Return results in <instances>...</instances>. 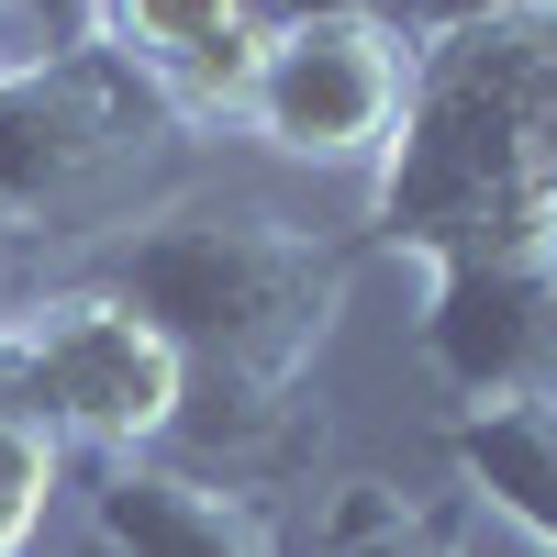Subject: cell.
Returning <instances> with one entry per match:
<instances>
[{"label":"cell","mask_w":557,"mask_h":557,"mask_svg":"<svg viewBox=\"0 0 557 557\" xmlns=\"http://www.w3.org/2000/svg\"><path fill=\"white\" fill-rule=\"evenodd\" d=\"M34 45H67V34H45L23 0H0V67H12V57H34Z\"/></svg>","instance_id":"15"},{"label":"cell","mask_w":557,"mask_h":557,"mask_svg":"<svg viewBox=\"0 0 557 557\" xmlns=\"http://www.w3.org/2000/svg\"><path fill=\"white\" fill-rule=\"evenodd\" d=\"M178 146L190 134L168 123V101L89 34L0 67V223L45 257H78L89 235L134 223Z\"/></svg>","instance_id":"3"},{"label":"cell","mask_w":557,"mask_h":557,"mask_svg":"<svg viewBox=\"0 0 557 557\" xmlns=\"http://www.w3.org/2000/svg\"><path fill=\"white\" fill-rule=\"evenodd\" d=\"M401 101H412V34L380 12H312V23L257 34V67L235 89V112H223V134H246V146L290 157V168L380 178Z\"/></svg>","instance_id":"5"},{"label":"cell","mask_w":557,"mask_h":557,"mask_svg":"<svg viewBox=\"0 0 557 557\" xmlns=\"http://www.w3.org/2000/svg\"><path fill=\"white\" fill-rule=\"evenodd\" d=\"M78 34L146 78L178 134H223L268 23H257V0H89Z\"/></svg>","instance_id":"7"},{"label":"cell","mask_w":557,"mask_h":557,"mask_svg":"<svg viewBox=\"0 0 557 557\" xmlns=\"http://www.w3.org/2000/svg\"><path fill=\"white\" fill-rule=\"evenodd\" d=\"M23 12H34L45 34H78V23H89V0H23Z\"/></svg>","instance_id":"16"},{"label":"cell","mask_w":557,"mask_h":557,"mask_svg":"<svg viewBox=\"0 0 557 557\" xmlns=\"http://www.w3.org/2000/svg\"><path fill=\"white\" fill-rule=\"evenodd\" d=\"M424 368L469 401H557V246L546 257H435Z\"/></svg>","instance_id":"6"},{"label":"cell","mask_w":557,"mask_h":557,"mask_svg":"<svg viewBox=\"0 0 557 557\" xmlns=\"http://www.w3.org/2000/svg\"><path fill=\"white\" fill-rule=\"evenodd\" d=\"M502 12H546V0H401V34H457V23H502Z\"/></svg>","instance_id":"13"},{"label":"cell","mask_w":557,"mask_h":557,"mask_svg":"<svg viewBox=\"0 0 557 557\" xmlns=\"http://www.w3.org/2000/svg\"><path fill=\"white\" fill-rule=\"evenodd\" d=\"M0 368H12V401L34 424L57 446H89V457H157L190 424V368H178V346L157 323H134L112 290H78V278H57V290L12 323Z\"/></svg>","instance_id":"4"},{"label":"cell","mask_w":557,"mask_h":557,"mask_svg":"<svg viewBox=\"0 0 557 557\" xmlns=\"http://www.w3.org/2000/svg\"><path fill=\"white\" fill-rule=\"evenodd\" d=\"M323 557H469V546H446L391 480H346L323 513Z\"/></svg>","instance_id":"11"},{"label":"cell","mask_w":557,"mask_h":557,"mask_svg":"<svg viewBox=\"0 0 557 557\" xmlns=\"http://www.w3.org/2000/svg\"><path fill=\"white\" fill-rule=\"evenodd\" d=\"M57 290V257H45L34 235H12V223H0V346H12V323Z\"/></svg>","instance_id":"12"},{"label":"cell","mask_w":557,"mask_h":557,"mask_svg":"<svg viewBox=\"0 0 557 557\" xmlns=\"http://www.w3.org/2000/svg\"><path fill=\"white\" fill-rule=\"evenodd\" d=\"M57 491H67V446L45 435L34 412H0V557H34Z\"/></svg>","instance_id":"10"},{"label":"cell","mask_w":557,"mask_h":557,"mask_svg":"<svg viewBox=\"0 0 557 557\" xmlns=\"http://www.w3.org/2000/svg\"><path fill=\"white\" fill-rule=\"evenodd\" d=\"M57 278L112 290L134 323H157L190 368V401L223 391L235 412H278L312 357L346 323V246L312 235L301 212L246 201V190H157L134 223L57 257Z\"/></svg>","instance_id":"1"},{"label":"cell","mask_w":557,"mask_h":557,"mask_svg":"<svg viewBox=\"0 0 557 557\" xmlns=\"http://www.w3.org/2000/svg\"><path fill=\"white\" fill-rule=\"evenodd\" d=\"M446 469L535 557H557V401H469L446 424Z\"/></svg>","instance_id":"9"},{"label":"cell","mask_w":557,"mask_h":557,"mask_svg":"<svg viewBox=\"0 0 557 557\" xmlns=\"http://www.w3.org/2000/svg\"><path fill=\"white\" fill-rule=\"evenodd\" d=\"M67 557H112V546H89V535H78V546H67Z\"/></svg>","instance_id":"17"},{"label":"cell","mask_w":557,"mask_h":557,"mask_svg":"<svg viewBox=\"0 0 557 557\" xmlns=\"http://www.w3.org/2000/svg\"><path fill=\"white\" fill-rule=\"evenodd\" d=\"M312 12H380V23H401V0H257V23H312Z\"/></svg>","instance_id":"14"},{"label":"cell","mask_w":557,"mask_h":557,"mask_svg":"<svg viewBox=\"0 0 557 557\" xmlns=\"http://www.w3.org/2000/svg\"><path fill=\"white\" fill-rule=\"evenodd\" d=\"M368 223L412 268L557 246V0L412 34V101L368 178Z\"/></svg>","instance_id":"2"},{"label":"cell","mask_w":557,"mask_h":557,"mask_svg":"<svg viewBox=\"0 0 557 557\" xmlns=\"http://www.w3.org/2000/svg\"><path fill=\"white\" fill-rule=\"evenodd\" d=\"M89 546H112V557H290L257 491H235L223 469H178V457H101Z\"/></svg>","instance_id":"8"}]
</instances>
